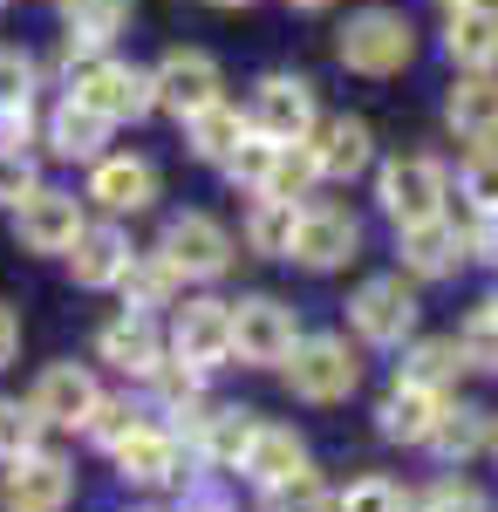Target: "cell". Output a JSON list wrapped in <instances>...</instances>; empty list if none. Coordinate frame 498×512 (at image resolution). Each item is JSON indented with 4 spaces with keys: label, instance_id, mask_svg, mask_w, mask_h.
I'll return each instance as SVG.
<instances>
[{
    "label": "cell",
    "instance_id": "6da1fadb",
    "mask_svg": "<svg viewBox=\"0 0 498 512\" xmlns=\"http://www.w3.org/2000/svg\"><path fill=\"white\" fill-rule=\"evenodd\" d=\"M76 96L82 110H96L103 123H137L157 110V89H151V69H130V62H82L76 69Z\"/></svg>",
    "mask_w": 498,
    "mask_h": 512
},
{
    "label": "cell",
    "instance_id": "7a4b0ae2",
    "mask_svg": "<svg viewBox=\"0 0 498 512\" xmlns=\"http://www.w3.org/2000/svg\"><path fill=\"white\" fill-rule=\"evenodd\" d=\"M410 48H417V28H410L403 14H389V7L355 14L342 28V41H335L342 69H355V76H396V69L410 62Z\"/></svg>",
    "mask_w": 498,
    "mask_h": 512
},
{
    "label": "cell",
    "instance_id": "3957f363",
    "mask_svg": "<svg viewBox=\"0 0 498 512\" xmlns=\"http://www.w3.org/2000/svg\"><path fill=\"white\" fill-rule=\"evenodd\" d=\"M287 383H294V396H307V403H342V396L362 383V362H355V349H348L342 335H307V342H294V355H287Z\"/></svg>",
    "mask_w": 498,
    "mask_h": 512
},
{
    "label": "cell",
    "instance_id": "277c9868",
    "mask_svg": "<svg viewBox=\"0 0 498 512\" xmlns=\"http://www.w3.org/2000/svg\"><path fill=\"white\" fill-rule=\"evenodd\" d=\"M301 342V328H294V308H280L273 294H253V301H232V355L239 362H287Z\"/></svg>",
    "mask_w": 498,
    "mask_h": 512
},
{
    "label": "cell",
    "instance_id": "5b68a950",
    "mask_svg": "<svg viewBox=\"0 0 498 512\" xmlns=\"http://www.w3.org/2000/svg\"><path fill=\"white\" fill-rule=\"evenodd\" d=\"M376 198L396 226H423V219H444V164L437 158H396L376 178Z\"/></svg>",
    "mask_w": 498,
    "mask_h": 512
},
{
    "label": "cell",
    "instance_id": "8992f818",
    "mask_svg": "<svg viewBox=\"0 0 498 512\" xmlns=\"http://www.w3.org/2000/svg\"><path fill=\"white\" fill-rule=\"evenodd\" d=\"M253 137H267V144H307L314 137V82L301 76H267L253 89Z\"/></svg>",
    "mask_w": 498,
    "mask_h": 512
},
{
    "label": "cell",
    "instance_id": "52a82bcc",
    "mask_svg": "<svg viewBox=\"0 0 498 512\" xmlns=\"http://www.w3.org/2000/svg\"><path fill=\"white\" fill-rule=\"evenodd\" d=\"M348 321H355V335H362V342L396 349V342L417 328V294L403 287V274L362 280V287H355V301H348Z\"/></svg>",
    "mask_w": 498,
    "mask_h": 512
},
{
    "label": "cell",
    "instance_id": "ba28073f",
    "mask_svg": "<svg viewBox=\"0 0 498 512\" xmlns=\"http://www.w3.org/2000/svg\"><path fill=\"white\" fill-rule=\"evenodd\" d=\"M157 253H164L185 280H219L232 267V233L219 226V219H205V212H185V219L164 226Z\"/></svg>",
    "mask_w": 498,
    "mask_h": 512
},
{
    "label": "cell",
    "instance_id": "9c48e42d",
    "mask_svg": "<svg viewBox=\"0 0 498 512\" xmlns=\"http://www.w3.org/2000/svg\"><path fill=\"white\" fill-rule=\"evenodd\" d=\"M362 246V226L348 219L342 205H314V212H294V239H287V260H301L314 274L328 267H348Z\"/></svg>",
    "mask_w": 498,
    "mask_h": 512
},
{
    "label": "cell",
    "instance_id": "30bf717a",
    "mask_svg": "<svg viewBox=\"0 0 498 512\" xmlns=\"http://www.w3.org/2000/svg\"><path fill=\"white\" fill-rule=\"evenodd\" d=\"M69 492H76V465L55 458V451H28V458H14L7 478H0L7 512H62Z\"/></svg>",
    "mask_w": 498,
    "mask_h": 512
},
{
    "label": "cell",
    "instance_id": "8fae6325",
    "mask_svg": "<svg viewBox=\"0 0 498 512\" xmlns=\"http://www.w3.org/2000/svg\"><path fill=\"white\" fill-rule=\"evenodd\" d=\"M171 355L198 376L232 362V301H185L171 321Z\"/></svg>",
    "mask_w": 498,
    "mask_h": 512
},
{
    "label": "cell",
    "instance_id": "7c38bea8",
    "mask_svg": "<svg viewBox=\"0 0 498 512\" xmlns=\"http://www.w3.org/2000/svg\"><path fill=\"white\" fill-rule=\"evenodd\" d=\"M151 89H157V103H164L171 117H192V110H205V103H219L226 76H219V62H212L205 48H171V55L151 69Z\"/></svg>",
    "mask_w": 498,
    "mask_h": 512
},
{
    "label": "cell",
    "instance_id": "4fadbf2b",
    "mask_svg": "<svg viewBox=\"0 0 498 512\" xmlns=\"http://www.w3.org/2000/svg\"><path fill=\"white\" fill-rule=\"evenodd\" d=\"M14 233H21V246L28 253H69L82 233V198L76 192H28L21 205H14Z\"/></svg>",
    "mask_w": 498,
    "mask_h": 512
},
{
    "label": "cell",
    "instance_id": "5bb4252c",
    "mask_svg": "<svg viewBox=\"0 0 498 512\" xmlns=\"http://www.w3.org/2000/svg\"><path fill=\"white\" fill-rule=\"evenodd\" d=\"M28 403L41 410V424L76 431V424H89V410H96V383H89V369H76V362H55V369H41Z\"/></svg>",
    "mask_w": 498,
    "mask_h": 512
},
{
    "label": "cell",
    "instance_id": "9a60e30c",
    "mask_svg": "<svg viewBox=\"0 0 498 512\" xmlns=\"http://www.w3.org/2000/svg\"><path fill=\"white\" fill-rule=\"evenodd\" d=\"M96 349H103V362H116L123 376H157L164 369V335H157V321L151 315H130L110 321L103 335H96Z\"/></svg>",
    "mask_w": 498,
    "mask_h": 512
},
{
    "label": "cell",
    "instance_id": "2e32d148",
    "mask_svg": "<svg viewBox=\"0 0 498 512\" xmlns=\"http://www.w3.org/2000/svg\"><path fill=\"white\" fill-rule=\"evenodd\" d=\"M314 151V171L321 178H362L369 171V158H376V137H369V123L362 117H335V123H321V137L307 144Z\"/></svg>",
    "mask_w": 498,
    "mask_h": 512
},
{
    "label": "cell",
    "instance_id": "e0dca14e",
    "mask_svg": "<svg viewBox=\"0 0 498 512\" xmlns=\"http://www.w3.org/2000/svg\"><path fill=\"white\" fill-rule=\"evenodd\" d=\"M130 239L116 233V226H82L76 246H69V267H76V287H116V280L130 274Z\"/></svg>",
    "mask_w": 498,
    "mask_h": 512
},
{
    "label": "cell",
    "instance_id": "ac0fdd59",
    "mask_svg": "<svg viewBox=\"0 0 498 512\" xmlns=\"http://www.w3.org/2000/svg\"><path fill=\"white\" fill-rule=\"evenodd\" d=\"M89 198L110 205V212H144V205L157 198V164L151 158H96Z\"/></svg>",
    "mask_w": 498,
    "mask_h": 512
},
{
    "label": "cell",
    "instance_id": "d6986e66",
    "mask_svg": "<svg viewBox=\"0 0 498 512\" xmlns=\"http://www.w3.org/2000/svg\"><path fill=\"white\" fill-rule=\"evenodd\" d=\"M444 48H451V62H458V69H498V7H492V0L451 7Z\"/></svg>",
    "mask_w": 498,
    "mask_h": 512
},
{
    "label": "cell",
    "instance_id": "ffe728a7",
    "mask_svg": "<svg viewBox=\"0 0 498 512\" xmlns=\"http://www.w3.org/2000/svg\"><path fill=\"white\" fill-rule=\"evenodd\" d=\"M464 260V233L451 226V219H423V226H403V267L423 280H444L458 274Z\"/></svg>",
    "mask_w": 498,
    "mask_h": 512
},
{
    "label": "cell",
    "instance_id": "44dd1931",
    "mask_svg": "<svg viewBox=\"0 0 498 512\" xmlns=\"http://www.w3.org/2000/svg\"><path fill=\"white\" fill-rule=\"evenodd\" d=\"M307 465V444L287 424H253V437H246V451H239V472L253 478V485H273V478L301 472Z\"/></svg>",
    "mask_w": 498,
    "mask_h": 512
},
{
    "label": "cell",
    "instance_id": "7402d4cb",
    "mask_svg": "<svg viewBox=\"0 0 498 512\" xmlns=\"http://www.w3.org/2000/svg\"><path fill=\"white\" fill-rule=\"evenodd\" d=\"M116 465H123L130 485H171V478H178V437L137 424V431L116 444Z\"/></svg>",
    "mask_w": 498,
    "mask_h": 512
},
{
    "label": "cell",
    "instance_id": "603a6c76",
    "mask_svg": "<svg viewBox=\"0 0 498 512\" xmlns=\"http://www.w3.org/2000/svg\"><path fill=\"white\" fill-rule=\"evenodd\" d=\"M451 130L464 144H498V82L485 69H471V82L451 89Z\"/></svg>",
    "mask_w": 498,
    "mask_h": 512
},
{
    "label": "cell",
    "instance_id": "cb8c5ba5",
    "mask_svg": "<svg viewBox=\"0 0 498 512\" xmlns=\"http://www.w3.org/2000/svg\"><path fill=\"white\" fill-rule=\"evenodd\" d=\"M437 410H444V390H423V383H396L383 403V437L389 444H423L430 424H437Z\"/></svg>",
    "mask_w": 498,
    "mask_h": 512
},
{
    "label": "cell",
    "instance_id": "d4e9b609",
    "mask_svg": "<svg viewBox=\"0 0 498 512\" xmlns=\"http://www.w3.org/2000/svg\"><path fill=\"white\" fill-rule=\"evenodd\" d=\"M423 444H430L444 465H464L471 451H485V444H492V424H485V410H471V403H444Z\"/></svg>",
    "mask_w": 498,
    "mask_h": 512
},
{
    "label": "cell",
    "instance_id": "484cf974",
    "mask_svg": "<svg viewBox=\"0 0 498 512\" xmlns=\"http://www.w3.org/2000/svg\"><path fill=\"white\" fill-rule=\"evenodd\" d=\"M246 130H253V123L239 117V110H232L226 96H219V103H205V110H192V117H185V137H192V151L205 164H226L232 151H239V137H246Z\"/></svg>",
    "mask_w": 498,
    "mask_h": 512
},
{
    "label": "cell",
    "instance_id": "4316f807",
    "mask_svg": "<svg viewBox=\"0 0 498 512\" xmlns=\"http://www.w3.org/2000/svg\"><path fill=\"white\" fill-rule=\"evenodd\" d=\"M103 137H110V123L96 117V110H82L76 96L48 117V151L55 158H103Z\"/></svg>",
    "mask_w": 498,
    "mask_h": 512
},
{
    "label": "cell",
    "instance_id": "83f0119b",
    "mask_svg": "<svg viewBox=\"0 0 498 512\" xmlns=\"http://www.w3.org/2000/svg\"><path fill=\"white\" fill-rule=\"evenodd\" d=\"M116 287H123V301H130L137 315H151V308H171V301H178L185 274H178L164 253H144V260H130V274L116 280Z\"/></svg>",
    "mask_w": 498,
    "mask_h": 512
},
{
    "label": "cell",
    "instance_id": "f1b7e54d",
    "mask_svg": "<svg viewBox=\"0 0 498 512\" xmlns=\"http://www.w3.org/2000/svg\"><path fill=\"white\" fill-rule=\"evenodd\" d=\"M314 178H321V171H314V151H307V144H273L267 178H260V192H253V198H280V205H294V198H307Z\"/></svg>",
    "mask_w": 498,
    "mask_h": 512
},
{
    "label": "cell",
    "instance_id": "f546056e",
    "mask_svg": "<svg viewBox=\"0 0 498 512\" xmlns=\"http://www.w3.org/2000/svg\"><path fill=\"white\" fill-rule=\"evenodd\" d=\"M62 7H69V35L103 48V41H116L130 28V7L137 0H62Z\"/></svg>",
    "mask_w": 498,
    "mask_h": 512
},
{
    "label": "cell",
    "instance_id": "4dcf8cb0",
    "mask_svg": "<svg viewBox=\"0 0 498 512\" xmlns=\"http://www.w3.org/2000/svg\"><path fill=\"white\" fill-rule=\"evenodd\" d=\"M458 369H464L458 335H451V342H417V349L403 355V383H423V390H451Z\"/></svg>",
    "mask_w": 498,
    "mask_h": 512
},
{
    "label": "cell",
    "instance_id": "1f68e13d",
    "mask_svg": "<svg viewBox=\"0 0 498 512\" xmlns=\"http://www.w3.org/2000/svg\"><path fill=\"white\" fill-rule=\"evenodd\" d=\"M253 410H212V424L198 437V451L212 458V465H239V451H246V437H253Z\"/></svg>",
    "mask_w": 498,
    "mask_h": 512
},
{
    "label": "cell",
    "instance_id": "d6a6232c",
    "mask_svg": "<svg viewBox=\"0 0 498 512\" xmlns=\"http://www.w3.org/2000/svg\"><path fill=\"white\" fill-rule=\"evenodd\" d=\"M287 239H294V205H280V198H253L246 246H253V253H267V260H280V253H287Z\"/></svg>",
    "mask_w": 498,
    "mask_h": 512
},
{
    "label": "cell",
    "instance_id": "836d02e7",
    "mask_svg": "<svg viewBox=\"0 0 498 512\" xmlns=\"http://www.w3.org/2000/svg\"><path fill=\"white\" fill-rule=\"evenodd\" d=\"M260 492H267V512H328V506H335L328 485L307 472V465H301V472H287V478H273V485H260Z\"/></svg>",
    "mask_w": 498,
    "mask_h": 512
},
{
    "label": "cell",
    "instance_id": "e575fe53",
    "mask_svg": "<svg viewBox=\"0 0 498 512\" xmlns=\"http://www.w3.org/2000/svg\"><path fill=\"white\" fill-rule=\"evenodd\" d=\"M28 451H41V410L35 403H0V458L14 465Z\"/></svg>",
    "mask_w": 498,
    "mask_h": 512
},
{
    "label": "cell",
    "instance_id": "d590c367",
    "mask_svg": "<svg viewBox=\"0 0 498 512\" xmlns=\"http://www.w3.org/2000/svg\"><path fill=\"white\" fill-rule=\"evenodd\" d=\"M458 355H464V369H498V308H478L458 328Z\"/></svg>",
    "mask_w": 498,
    "mask_h": 512
},
{
    "label": "cell",
    "instance_id": "8d00e7d4",
    "mask_svg": "<svg viewBox=\"0 0 498 512\" xmlns=\"http://www.w3.org/2000/svg\"><path fill=\"white\" fill-rule=\"evenodd\" d=\"M28 103H35V62L14 55V48H0V117L28 110Z\"/></svg>",
    "mask_w": 498,
    "mask_h": 512
},
{
    "label": "cell",
    "instance_id": "74e56055",
    "mask_svg": "<svg viewBox=\"0 0 498 512\" xmlns=\"http://www.w3.org/2000/svg\"><path fill=\"white\" fill-rule=\"evenodd\" d=\"M464 198L478 212H498V144H478L471 164H464Z\"/></svg>",
    "mask_w": 498,
    "mask_h": 512
},
{
    "label": "cell",
    "instance_id": "f35d334b",
    "mask_svg": "<svg viewBox=\"0 0 498 512\" xmlns=\"http://www.w3.org/2000/svg\"><path fill=\"white\" fill-rule=\"evenodd\" d=\"M82 431L96 437L103 451H116L123 437L137 431V417H130V403H110V396H96V410H89V424H82Z\"/></svg>",
    "mask_w": 498,
    "mask_h": 512
},
{
    "label": "cell",
    "instance_id": "ab89813d",
    "mask_svg": "<svg viewBox=\"0 0 498 512\" xmlns=\"http://www.w3.org/2000/svg\"><path fill=\"white\" fill-rule=\"evenodd\" d=\"M35 192V158L21 144H0V205H21Z\"/></svg>",
    "mask_w": 498,
    "mask_h": 512
},
{
    "label": "cell",
    "instance_id": "60d3db41",
    "mask_svg": "<svg viewBox=\"0 0 498 512\" xmlns=\"http://www.w3.org/2000/svg\"><path fill=\"white\" fill-rule=\"evenodd\" d=\"M335 512H403V492L389 485V478H362V485H348Z\"/></svg>",
    "mask_w": 498,
    "mask_h": 512
},
{
    "label": "cell",
    "instance_id": "b9f144b4",
    "mask_svg": "<svg viewBox=\"0 0 498 512\" xmlns=\"http://www.w3.org/2000/svg\"><path fill=\"white\" fill-rule=\"evenodd\" d=\"M267 158H273V144L246 130V137H239V151L226 158V171L239 178V185H246V192H260V178H267Z\"/></svg>",
    "mask_w": 498,
    "mask_h": 512
},
{
    "label": "cell",
    "instance_id": "7bdbcfd3",
    "mask_svg": "<svg viewBox=\"0 0 498 512\" xmlns=\"http://www.w3.org/2000/svg\"><path fill=\"white\" fill-rule=\"evenodd\" d=\"M417 512H485V499H478V485L444 478V485H430V492L417 499Z\"/></svg>",
    "mask_w": 498,
    "mask_h": 512
},
{
    "label": "cell",
    "instance_id": "ee69618b",
    "mask_svg": "<svg viewBox=\"0 0 498 512\" xmlns=\"http://www.w3.org/2000/svg\"><path fill=\"white\" fill-rule=\"evenodd\" d=\"M464 253H471V260H492V267H498V212H478V226L464 233Z\"/></svg>",
    "mask_w": 498,
    "mask_h": 512
},
{
    "label": "cell",
    "instance_id": "f6af8a7d",
    "mask_svg": "<svg viewBox=\"0 0 498 512\" xmlns=\"http://www.w3.org/2000/svg\"><path fill=\"white\" fill-rule=\"evenodd\" d=\"M14 349H21V321H14V308L0 301V369L14 362Z\"/></svg>",
    "mask_w": 498,
    "mask_h": 512
},
{
    "label": "cell",
    "instance_id": "bcb514c9",
    "mask_svg": "<svg viewBox=\"0 0 498 512\" xmlns=\"http://www.w3.org/2000/svg\"><path fill=\"white\" fill-rule=\"evenodd\" d=\"M294 7H328V0H294Z\"/></svg>",
    "mask_w": 498,
    "mask_h": 512
},
{
    "label": "cell",
    "instance_id": "7dc6e473",
    "mask_svg": "<svg viewBox=\"0 0 498 512\" xmlns=\"http://www.w3.org/2000/svg\"><path fill=\"white\" fill-rule=\"evenodd\" d=\"M437 7H471V0H437Z\"/></svg>",
    "mask_w": 498,
    "mask_h": 512
},
{
    "label": "cell",
    "instance_id": "c3c4849f",
    "mask_svg": "<svg viewBox=\"0 0 498 512\" xmlns=\"http://www.w3.org/2000/svg\"><path fill=\"white\" fill-rule=\"evenodd\" d=\"M212 7H246V0H212Z\"/></svg>",
    "mask_w": 498,
    "mask_h": 512
},
{
    "label": "cell",
    "instance_id": "681fc988",
    "mask_svg": "<svg viewBox=\"0 0 498 512\" xmlns=\"http://www.w3.org/2000/svg\"><path fill=\"white\" fill-rule=\"evenodd\" d=\"M492 451H498V424H492Z\"/></svg>",
    "mask_w": 498,
    "mask_h": 512
},
{
    "label": "cell",
    "instance_id": "f907efd6",
    "mask_svg": "<svg viewBox=\"0 0 498 512\" xmlns=\"http://www.w3.org/2000/svg\"><path fill=\"white\" fill-rule=\"evenodd\" d=\"M144 512H157V506H144Z\"/></svg>",
    "mask_w": 498,
    "mask_h": 512
},
{
    "label": "cell",
    "instance_id": "816d5d0a",
    "mask_svg": "<svg viewBox=\"0 0 498 512\" xmlns=\"http://www.w3.org/2000/svg\"><path fill=\"white\" fill-rule=\"evenodd\" d=\"M492 308H498V301H492Z\"/></svg>",
    "mask_w": 498,
    "mask_h": 512
}]
</instances>
